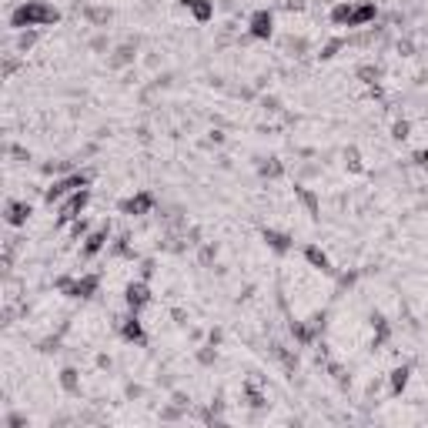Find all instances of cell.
I'll use <instances>...</instances> for the list:
<instances>
[{"label": "cell", "mask_w": 428, "mask_h": 428, "mask_svg": "<svg viewBox=\"0 0 428 428\" xmlns=\"http://www.w3.org/2000/svg\"><path fill=\"white\" fill-rule=\"evenodd\" d=\"M60 20V11L44 4V0H24L20 7L11 11V27L14 30H34V27H51Z\"/></svg>", "instance_id": "1"}, {"label": "cell", "mask_w": 428, "mask_h": 428, "mask_svg": "<svg viewBox=\"0 0 428 428\" xmlns=\"http://www.w3.org/2000/svg\"><path fill=\"white\" fill-rule=\"evenodd\" d=\"M91 184V174H84V171H74V174H67V178H57L47 191H44V201L47 205H54V201H64L67 194L81 191V188H87Z\"/></svg>", "instance_id": "2"}, {"label": "cell", "mask_w": 428, "mask_h": 428, "mask_svg": "<svg viewBox=\"0 0 428 428\" xmlns=\"http://www.w3.org/2000/svg\"><path fill=\"white\" fill-rule=\"evenodd\" d=\"M57 288L70 294V298H94L100 288V275H84V278H57Z\"/></svg>", "instance_id": "3"}, {"label": "cell", "mask_w": 428, "mask_h": 428, "mask_svg": "<svg viewBox=\"0 0 428 428\" xmlns=\"http://www.w3.org/2000/svg\"><path fill=\"white\" fill-rule=\"evenodd\" d=\"M87 201H91V188H81V191L67 194V197L60 201V211H57V224L64 228V224L77 221L84 214V207H87Z\"/></svg>", "instance_id": "4"}, {"label": "cell", "mask_w": 428, "mask_h": 428, "mask_svg": "<svg viewBox=\"0 0 428 428\" xmlns=\"http://www.w3.org/2000/svg\"><path fill=\"white\" fill-rule=\"evenodd\" d=\"M124 304L127 311H144L148 304H151V288H148V278H141V281H131L124 288Z\"/></svg>", "instance_id": "5"}, {"label": "cell", "mask_w": 428, "mask_h": 428, "mask_svg": "<svg viewBox=\"0 0 428 428\" xmlns=\"http://www.w3.org/2000/svg\"><path fill=\"white\" fill-rule=\"evenodd\" d=\"M154 194L151 191H138L134 197H127V201H121V214H127V218H144V214H151L154 211Z\"/></svg>", "instance_id": "6"}, {"label": "cell", "mask_w": 428, "mask_h": 428, "mask_svg": "<svg viewBox=\"0 0 428 428\" xmlns=\"http://www.w3.org/2000/svg\"><path fill=\"white\" fill-rule=\"evenodd\" d=\"M248 34L254 41H268L271 34H275V14L271 11H254L248 17Z\"/></svg>", "instance_id": "7"}, {"label": "cell", "mask_w": 428, "mask_h": 428, "mask_svg": "<svg viewBox=\"0 0 428 428\" xmlns=\"http://www.w3.org/2000/svg\"><path fill=\"white\" fill-rule=\"evenodd\" d=\"M108 241H111V228H108V224H100L97 231H91V235L84 238L81 258H84V261H91L94 254H100V251H104V245H108Z\"/></svg>", "instance_id": "8"}, {"label": "cell", "mask_w": 428, "mask_h": 428, "mask_svg": "<svg viewBox=\"0 0 428 428\" xmlns=\"http://www.w3.org/2000/svg\"><path fill=\"white\" fill-rule=\"evenodd\" d=\"M30 214H34V207L27 201H7L4 205V221L11 224V228H24L30 221Z\"/></svg>", "instance_id": "9"}, {"label": "cell", "mask_w": 428, "mask_h": 428, "mask_svg": "<svg viewBox=\"0 0 428 428\" xmlns=\"http://www.w3.org/2000/svg\"><path fill=\"white\" fill-rule=\"evenodd\" d=\"M121 338H124L127 345H144V342H148V335H144V325H141L138 311H131V315L121 321Z\"/></svg>", "instance_id": "10"}, {"label": "cell", "mask_w": 428, "mask_h": 428, "mask_svg": "<svg viewBox=\"0 0 428 428\" xmlns=\"http://www.w3.org/2000/svg\"><path fill=\"white\" fill-rule=\"evenodd\" d=\"M304 261L311 264L315 271H321V275H335V264H332V258H328L325 251L318 248V245H304Z\"/></svg>", "instance_id": "11"}, {"label": "cell", "mask_w": 428, "mask_h": 428, "mask_svg": "<svg viewBox=\"0 0 428 428\" xmlns=\"http://www.w3.org/2000/svg\"><path fill=\"white\" fill-rule=\"evenodd\" d=\"M375 17H378V7L365 0V4H355V7H351V17H348L345 27H365V24H372Z\"/></svg>", "instance_id": "12"}, {"label": "cell", "mask_w": 428, "mask_h": 428, "mask_svg": "<svg viewBox=\"0 0 428 428\" xmlns=\"http://www.w3.org/2000/svg\"><path fill=\"white\" fill-rule=\"evenodd\" d=\"M181 4L191 11L197 24H211V20H214V4H211V0H181Z\"/></svg>", "instance_id": "13"}, {"label": "cell", "mask_w": 428, "mask_h": 428, "mask_svg": "<svg viewBox=\"0 0 428 428\" xmlns=\"http://www.w3.org/2000/svg\"><path fill=\"white\" fill-rule=\"evenodd\" d=\"M261 235H264V241H268V248H275L278 254H288V251L294 248V241H291L288 235H281V231H275V228H264Z\"/></svg>", "instance_id": "14"}, {"label": "cell", "mask_w": 428, "mask_h": 428, "mask_svg": "<svg viewBox=\"0 0 428 428\" xmlns=\"http://www.w3.org/2000/svg\"><path fill=\"white\" fill-rule=\"evenodd\" d=\"M408 378H412V365H398L391 372V398H398L401 391L408 388Z\"/></svg>", "instance_id": "15"}, {"label": "cell", "mask_w": 428, "mask_h": 428, "mask_svg": "<svg viewBox=\"0 0 428 428\" xmlns=\"http://www.w3.org/2000/svg\"><path fill=\"white\" fill-rule=\"evenodd\" d=\"M351 7H355L351 0H348V4H338V7H332V24H338V27H345V24H348V17H351Z\"/></svg>", "instance_id": "16"}, {"label": "cell", "mask_w": 428, "mask_h": 428, "mask_svg": "<svg viewBox=\"0 0 428 428\" xmlns=\"http://www.w3.org/2000/svg\"><path fill=\"white\" fill-rule=\"evenodd\" d=\"M60 385L67 388L70 395H77V391H81V385H77V372H74V368H64V372H60Z\"/></svg>", "instance_id": "17"}, {"label": "cell", "mask_w": 428, "mask_h": 428, "mask_svg": "<svg viewBox=\"0 0 428 428\" xmlns=\"http://www.w3.org/2000/svg\"><path fill=\"white\" fill-rule=\"evenodd\" d=\"M294 194H298V197H301L304 201V207H308V214H311V218H318V197L311 191H304V188H294Z\"/></svg>", "instance_id": "18"}, {"label": "cell", "mask_w": 428, "mask_h": 428, "mask_svg": "<svg viewBox=\"0 0 428 428\" xmlns=\"http://www.w3.org/2000/svg\"><path fill=\"white\" fill-rule=\"evenodd\" d=\"M261 174H271V178H278V174H281V164H275V161H271V164H261Z\"/></svg>", "instance_id": "19"}, {"label": "cell", "mask_w": 428, "mask_h": 428, "mask_svg": "<svg viewBox=\"0 0 428 428\" xmlns=\"http://www.w3.org/2000/svg\"><path fill=\"white\" fill-rule=\"evenodd\" d=\"M395 138H408V124H405V121H401V124H395Z\"/></svg>", "instance_id": "20"}]
</instances>
